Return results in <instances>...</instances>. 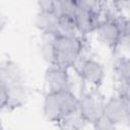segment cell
<instances>
[{
  "label": "cell",
  "instance_id": "e0dca14e",
  "mask_svg": "<svg viewBox=\"0 0 130 130\" xmlns=\"http://www.w3.org/2000/svg\"><path fill=\"white\" fill-rule=\"evenodd\" d=\"M125 125H126L128 128H130V113H129V115H128V117H127V119H126Z\"/></svg>",
  "mask_w": 130,
  "mask_h": 130
},
{
  "label": "cell",
  "instance_id": "5b68a950",
  "mask_svg": "<svg viewBox=\"0 0 130 130\" xmlns=\"http://www.w3.org/2000/svg\"><path fill=\"white\" fill-rule=\"evenodd\" d=\"M74 69L81 80L94 86L96 89L104 83L106 77L105 66L92 57L81 58Z\"/></svg>",
  "mask_w": 130,
  "mask_h": 130
},
{
  "label": "cell",
  "instance_id": "4fadbf2b",
  "mask_svg": "<svg viewBox=\"0 0 130 130\" xmlns=\"http://www.w3.org/2000/svg\"><path fill=\"white\" fill-rule=\"evenodd\" d=\"M92 130H116L117 126L112 123L108 118H106L104 115L99 118L93 124H91Z\"/></svg>",
  "mask_w": 130,
  "mask_h": 130
},
{
  "label": "cell",
  "instance_id": "5bb4252c",
  "mask_svg": "<svg viewBox=\"0 0 130 130\" xmlns=\"http://www.w3.org/2000/svg\"><path fill=\"white\" fill-rule=\"evenodd\" d=\"M115 10L124 16H130V0L127 1H114L111 2Z\"/></svg>",
  "mask_w": 130,
  "mask_h": 130
},
{
  "label": "cell",
  "instance_id": "8fae6325",
  "mask_svg": "<svg viewBox=\"0 0 130 130\" xmlns=\"http://www.w3.org/2000/svg\"><path fill=\"white\" fill-rule=\"evenodd\" d=\"M114 72L119 83L130 82V57L118 58L114 64Z\"/></svg>",
  "mask_w": 130,
  "mask_h": 130
},
{
  "label": "cell",
  "instance_id": "7a4b0ae2",
  "mask_svg": "<svg viewBox=\"0 0 130 130\" xmlns=\"http://www.w3.org/2000/svg\"><path fill=\"white\" fill-rule=\"evenodd\" d=\"M84 39L76 37H56L55 40V62L54 65L71 69L75 68L80 61L85 49Z\"/></svg>",
  "mask_w": 130,
  "mask_h": 130
},
{
  "label": "cell",
  "instance_id": "7c38bea8",
  "mask_svg": "<svg viewBox=\"0 0 130 130\" xmlns=\"http://www.w3.org/2000/svg\"><path fill=\"white\" fill-rule=\"evenodd\" d=\"M59 37H76L79 36L74 18L69 16H59L58 32Z\"/></svg>",
  "mask_w": 130,
  "mask_h": 130
},
{
  "label": "cell",
  "instance_id": "6da1fadb",
  "mask_svg": "<svg viewBox=\"0 0 130 130\" xmlns=\"http://www.w3.org/2000/svg\"><path fill=\"white\" fill-rule=\"evenodd\" d=\"M79 98L72 91L46 92L42 111L44 117L51 123L58 124L64 118L78 111Z\"/></svg>",
  "mask_w": 130,
  "mask_h": 130
},
{
  "label": "cell",
  "instance_id": "52a82bcc",
  "mask_svg": "<svg viewBox=\"0 0 130 130\" xmlns=\"http://www.w3.org/2000/svg\"><path fill=\"white\" fill-rule=\"evenodd\" d=\"M130 113V104L119 94L108 98L104 105V116L116 126L125 125Z\"/></svg>",
  "mask_w": 130,
  "mask_h": 130
},
{
  "label": "cell",
  "instance_id": "2e32d148",
  "mask_svg": "<svg viewBox=\"0 0 130 130\" xmlns=\"http://www.w3.org/2000/svg\"><path fill=\"white\" fill-rule=\"evenodd\" d=\"M121 25H122V37L130 41V16L122 15Z\"/></svg>",
  "mask_w": 130,
  "mask_h": 130
},
{
  "label": "cell",
  "instance_id": "9c48e42d",
  "mask_svg": "<svg viewBox=\"0 0 130 130\" xmlns=\"http://www.w3.org/2000/svg\"><path fill=\"white\" fill-rule=\"evenodd\" d=\"M57 36L54 35H41L39 50L42 59L50 65H54L55 62V40Z\"/></svg>",
  "mask_w": 130,
  "mask_h": 130
},
{
  "label": "cell",
  "instance_id": "30bf717a",
  "mask_svg": "<svg viewBox=\"0 0 130 130\" xmlns=\"http://www.w3.org/2000/svg\"><path fill=\"white\" fill-rule=\"evenodd\" d=\"M87 125L89 124L79 114L78 111L67 116L57 124L60 130H84Z\"/></svg>",
  "mask_w": 130,
  "mask_h": 130
},
{
  "label": "cell",
  "instance_id": "3957f363",
  "mask_svg": "<svg viewBox=\"0 0 130 130\" xmlns=\"http://www.w3.org/2000/svg\"><path fill=\"white\" fill-rule=\"evenodd\" d=\"M105 2L92 0H76V12L74 21L79 36L86 38L95 31L103 19V8Z\"/></svg>",
  "mask_w": 130,
  "mask_h": 130
},
{
  "label": "cell",
  "instance_id": "9a60e30c",
  "mask_svg": "<svg viewBox=\"0 0 130 130\" xmlns=\"http://www.w3.org/2000/svg\"><path fill=\"white\" fill-rule=\"evenodd\" d=\"M117 94L122 96L124 100H126L130 104V82H124L119 83Z\"/></svg>",
  "mask_w": 130,
  "mask_h": 130
},
{
  "label": "cell",
  "instance_id": "277c9868",
  "mask_svg": "<svg viewBox=\"0 0 130 130\" xmlns=\"http://www.w3.org/2000/svg\"><path fill=\"white\" fill-rule=\"evenodd\" d=\"M79 98L78 112L85 119V121L91 125L104 114V105L106 99L95 88V90H89L82 93Z\"/></svg>",
  "mask_w": 130,
  "mask_h": 130
},
{
  "label": "cell",
  "instance_id": "8992f818",
  "mask_svg": "<svg viewBox=\"0 0 130 130\" xmlns=\"http://www.w3.org/2000/svg\"><path fill=\"white\" fill-rule=\"evenodd\" d=\"M44 81L48 92L72 91V81L68 69L50 65L44 73Z\"/></svg>",
  "mask_w": 130,
  "mask_h": 130
},
{
  "label": "cell",
  "instance_id": "ba28073f",
  "mask_svg": "<svg viewBox=\"0 0 130 130\" xmlns=\"http://www.w3.org/2000/svg\"><path fill=\"white\" fill-rule=\"evenodd\" d=\"M59 16L52 10H40L37 12L34 24L41 35H54L58 32Z\"/></svg>",
  "mask_w": 130,
  "mask_h": 130
}]
</instances>
